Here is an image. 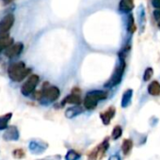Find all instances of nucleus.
Wrapping results in <instances>:
<instances>
[{
    "mask_svg": "<svg viewBox=\"0 0 160 160\" xmlns=\"http://www.w3.org/2000/svg\"><path fill=\"white\" fill-rule=\"evenodd\" d=\"M108 97V92L104 91H92L86 94L84 99V107L87 109H94L99 101L105 100Z\"/></svg>",
    "mask_w": 160,
    "mask_h": 160,
    "instance_id": "nucleus-2",
    "label": "nucleus"
},
{
    "mask_svg": "<svg viewBox=\"0 0 160 160\" xmlns=\"http://www.w3.org/2000/svg\"><path fill=\"white\" fill-rule=\"evenodd\" d=\"M148 92L152 96H158L160 94V84L157 81H152L148 86Z\"/></svg>",
    "mask_w": 160,
    "mask_h": 160,
    "instance_id": "nucleus-17",
    "label": "nucleus"
},
{
    "mask_svg": "<svg viewBox=\"0 0 160 160\" xmlns=\"http://www.w3.org/2000/svg\"><path fill=\"white\" fill-rule=\"evenodd\" d=\"M122 135V129L120 125H117L114 127V129L112 130V134H111V138L114 139V140H117L119 139Z\"/></svg>",
    "mask_w": 160,
    "mask_h": 160,
    "instance_id": "nucleus-21",
    "label": "nucleus"
},
{
    "mask_svg": "<svg viewBox=\"0 0 160 160\" xmlns=\"http://www.w3.org/2000/svg\"><path fill=\"white\" fill-rule=\"evenodd\" d=\"M39 81H40L39 75H37V74L30 75L28 77V79L23 84V86L21 88L22 94L25 95V96H28L29 94H31L35 91L37 85L39 84Z\"/></svg>",
    "mask_w": 160,
    "mask_h": 160,
    "instance_id": "nucleus-6",
    "label": "nucleus"
},
{
    "mask_svg": "<svg viewBox=\"0 0 160 160\" xmlns=\"http://www.w3.org/2000/svg\"><path fill=\"white\" fill-rule=\"evenodd\" d=\"M153 16H154V18H155L157 21L160 20V8H159V9H156V10L153 12Z\"/></svg>",
    "mask_w": 160,
    "mask_h": 160,
    "instance_id": "nucleus-25",
    "label": "nucleus"
},
{
    "mask_svg": "<svg viewBox=\"0 0 160 160\" xmlns=\"http://www.w3.org/2000/svg\"><path fill=\"white\" fill-rule=\"evenodd\" d=\"M42 97L41 100H44L46 103H52L58 99L60 95V92L58 88L55 86H49L48 83H44V86L42 90Z\"/></svg>",
    "mask_w": 160,
    "mask_h": 160,
    "instance_id": "nucleus-4",
    "label": "nucleus"
},
{
    "mask_svg": "<svg viewBox=\"0 0 160 160\" xmlns=\"http://www.w3.org/2000/svg\"><path fill=\"white\" fill-rule=\"evenodd\" d=\"M153 74V71L152 68H147L144 72V74H143V80L144 81H149L151 79V77L152 76Z\"/></svg>",
    "mask_w": 160,
    "mask_h": 160,
    "instance_id": "nucleus-23",
    "label": "nucleus"
},
{
    "mask_svg": "<svg viewBox=\"0 0 160 160\" xmlns=\"http://www.w3.org/2000/svg\"><path fill=\"white\" fill-rule=\"evenodd\" d=\"M115 112H116L115 108L110 107V108H108L105 112L101 113L100 117H101V120H102V122H103V123H104L105 125H108V124L110 123L111 119L115 116Z\"/></svg>",
    "mask_w": 160,
    "mask_h": 160,
    "instance_id": "nucleus-11",
    "label": "nucleus"
},
{
    "mask_svg": "<svg viewBox=\"0 0 160 160\" xmlns=\"http://www.w3.org/2000/svg\"><path fill=\"white\" fill-rule=\"evenodd\" d=\"M84 111V109L79 107L78 105L75 106V107H72V108H69L66 111H65V116L68 118V119H72L74 118L75 116L81 114L82 112Z\"/></svg>",
    "mask_w": 160,
    "mask_h": 160,
    "instance_id": "nucleus-14",
    "label": "nucleus"
},
{
    "mask_svg": "<svg viewBox=\"0 0 160 160\" xmlns=\"http://www.w3.org/2000/svg\"><path fill=\"white\" fill-rule=\"evenodd\" d=\"M25 155H26V153L23 149H16L13 151V156L17 159H22L25 157Z\"/></svg>",
    "mask_w": 160,
    "mask_h": 160,
    "instance_id": "nucleus-24",
    "label": "nucleus"
},
{
    "mask_svg": "<svg viewBox=\"0 0 160 160\" xmlns=\"http://www.w3.org/2000/svg\"><path fill=\"white\" fill-rule=\"evenodd\" d=\"M136 30V25H135V21L132 15L129 16L128 18V31H130L131 33L135 32Z\"/></svg>",
    "mask_w": 160,
    "mask_h": 160,
    "instance_id": "nucleus-22",
    "label": "nucleus"
},
{
    "mask_svg": "<svg viewBox=\"0 0 160 160\" xmlns=\"http://www.w3.org/2000/svg\"><path fill=\"white\" fill-rule=\"evenodd\" d=\"M81 103V98L78 94L75 93H72L70 95H68L63 101H62V106L65 104H72V105H79Z\"/></svg>",
    "mask_w": 160,
    "mask_h": 160,
    "instance_id": "nucleus-15",
    "label": "nucleus"
},
{
    "mask_svg": "<svg viewBox=\"0 0 160 160\" xmlns=\"http://www.w3.org/2000/svg\"><path fill=\"white\" fill-rule=\"evenodd\" d=\"M14 20L13 14H8L0 21V35L9 34L10 29L14 24Z\"/></svg>",
    "mask_w": 160,
    "mask_h": 160,
    "instance_id": "nucleus-7",
    "label": "nucleus"
},
{
    "mask_svg": "<svg viewBox=\"0 0 160 160\" xmlns=\"http://www.w3.org/2000/svg\"><path fill=\"white\" fill-rule=\"evenodd\" d=\"M124 70H125V62H124V59L122 58L120 65L116 68V70H115L114 73L112 74L111 78L108 80V83H106L105 86L108 87V88H112V87L117 86L118 84H120V82L122 81Z\"/></svg>",
    "mask_w": 160,
    "mask_h": 160,
    "instance_id": "nucleus-5",
    "label": "nucleus"
},
{
    "mask_svg": "<svg viewBox=\"0 0 160 160\" xmlns=\"http://www.w3.org/2000/svg\"><path fill=\"white\" fill-rule=\"evenodd\" d=\"M41 160H60V156H59V155H56V156H52V157H48V158L41 159Z\"/></svg>",
    "mask_w": 160,
    "mask_h": 160,
    "instance_id": "nucleus-28",
    "label": "nucleus"
},
{
    "mask_svg": "<svg viewBox=\"0 0 160 160\" xmlns=\"http://www.w3.org/2000/svg\"><path fill=\"white\" fill-rule=\"evenodd\" d=\"M119 9L122 12L128 13L134 9V1L133 0H121Z\"/></svg>",
    "mask_w": 160,
    "mask_h": 160,
    "instance_id": "nucleus-13",
    "label": "nucleus"
},
{
    "mask_svg": "<svg viewBox=\"0 0 160 160\" xmlns=\"http://www.w3.org/2000/svg\"><path fill=\"white\" fill-rule=\"evenodd\" d=\"M80 158V154L74 150H69L65 155V160H78Z\"/></svg>",
    "mask_w": 160,
    "mask_h": 160,
    "instance_id": "nucleus-20",
    "label": "nucleus"
},
{
    "mask_svg": "<svg viewBox=\"0 0 160 160\" xmlns=\"http://www.w3.org/2000/svg\"><path fill=\"white\" fill-rule=\"evenodd\" d=\"M12 117V113H11V112L0 116V131L6 130L8 128V124H9V122L11 121Z\"/></svg>",
    "mask_w": 160,
    "mask_h": 160,
    "instance_id": "nucleus-16",
    "label": "nucleus"
},
{
    "mask_svg": "<svg viewBox=\"0 0 160 160\" xmlns=\"http://www.w3.org/2000/svg\"><path fill=\"white\" fill-rule=\"evenodd\" d=\"M158 27H159V28H160V20H159V21H158Z\"/></svg>",
    "mask_w": 160,
    "mask_h": 160,
    "instance_id": "nucleus-30",
    "label": "nucleus"
},
{
    "mask_svg": "<svg viewBox=\"0 0 160 160\" xmlns=\"http://www.w3.org/2000/svg\"><path fill=\"white\" fill-rule=\"evenodd\" d=\"M133 148V141L131 139H124L122 144V151L124 155H127Z\"/></svg>",
    "mask_w": 160,
    "mask_h": 160,
    "instance_id": "nucleus-19",
    "label": "nucleus"
},
{
    "mask_svg": "<svg viewBox=\"0 0 160 160\" xmlns=\"http://www.w3.org/2000/svg\"><path fill=\"white\" fill-rule=\"evenodd\" d=\"M109 147V142H108V138H105L104 141L97 145L88 155V160H102L108 152Z\"/></svg>",
    "mask_w": 160,
    "mask_h": 160,
    "instance_id": "nucleus-3",
    "label": "nucleus"
},
{
    "mask_svg": "<svg viewBox=\"0 0 160 160\" xmlns=\"http://www.w3.org/2000/svg\"><path fill=\"white\" fill-rule=\"evenodd\" d=\"M2 1H3L5 4H10L11 2H12V1H13V0H2Z\"/></svg>",
    "mask_w": 160,
    "mask_h": 160,
    "instance_id": "nucleus-29",
    "label": "nucleus"
},
{
    "mask_svg": "<svg viewBox=\"0 0 160 160\" xmlns=\"http://www.w3.org/2000/svg\"><path fill=\"white\" fill-rule=\"evenodd\" d=\"M48 144L43 141L32 140L29 143V151L34 154H41L46 151Z\"/></svg>",
    "mask_w": 160,
    "mask_h": 160,
    "instance_id": "nucleus-9",
    "label": "nucleus"
},
{
    "mask_svg": "<svg viewBox=\"0 0 160 160\" xmlns=\"http://www.w3.org/2000/svg\"><path fill=\"white\" fill-rule=\"evenodd\" d=\"M108 160H122V159H121V156H120L118 153H116V154L111 155V156L108 158Z\"/></svg>",
    "mask_w": 160,
    "mask_h": 160,
    "instance_id": "nucleus-27",
    "label": "nucleus"
},
{
    "mask_svg": "<svg viewBox=\"0 0 160 160\" xmlns=\"http://www.w3.org/2000/svg\"><path fill=\"white\" fill-rule=\"evenodd\" d=\"M12 43H13V39L11 38L9 34L0 35V52L6 50Z\"/></svg>",
    "mask_w": 160,
    "mask_h": 160,
    "instance_id": "nucleus-12",
    "label": "nucleus"
},
{
    "mask_svg": "<svg viewBox=\"0 0 160 160\" xmlns=\"http://www.w3.org/2000/svg\"><path fill=\"white\" fill-rule=\"evenodd\" d=\"M3 138L7 141H12V140H18L19 138V131L16 126H10L6 129Z\"/></svg>",
    "mask_w": 160,
    "mask_h": 160,
    "instance_id": "nucleus-10",
    "label": "nucleus"
},
{
    "mask_svg": "<svg viewBox=\"0 0 160 160\" xmlns=\"http://www.w3.org/2000/svg\"><path fill=\"white\" fill-rule=\"evenodd\" d=\"M24 50V44L23 42H16V43H12L11 46H9L6 50H5V55L9 58H13L18 57Z\"/></svg>",
    "mask_w": 160,
    "mask_h": 160,
    "instance_id": "nucleus-8",
    "label": "nucleus"
},
{
    "mask_svg": "<svg viewBox=\"0 0 160 160\" xmlns=\"http://www.w3.org/2000/svg\"><path fill=\"white\" fill-rule=\"evenodd\" d=\"M132 95H133V91L132 90H127L123 93L122 98V103H121L122 108H127L129 106L131 98H132Z\"/></svg>",
    "mask_w": 160,
    "mask_h": 160,
    "instance_id": "nucleus-18",
    "label": "nucleus"
},
{
    "mask_svg": "<svg viewBox=\"0 0 160 160\" xmlns=\"http://www.w3.org/2000/svg\"><path fill=\"white\" fill-rule=\"evenodd\" d=\"M31 72V69L28 68L22 61L12 64L8 69L9 77L14 82H21Z\"/></svg>",
    "mask_w": 160,
    "mask_h": 160,
    "instance_id": "nucleus-1",
    "label": "nucleus"
},
{
    "mask_svg": "<svg viewBox=\"0 0 160 160\" xmlns=\"http://www.w3.org/2000/svg\"><path fill=\"white\" fill-rule=\"evenodd\" d=\"M152 5L155 9H159L160 8V0H152Z\"/></svg>",
    "mask_w": 160,
    "mask_h": 160,
    "instance_id": "nucleus-26",
    "label": "nucleus"
}]
</instances>
